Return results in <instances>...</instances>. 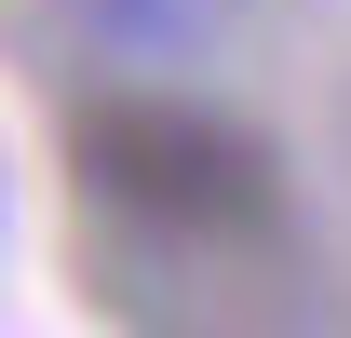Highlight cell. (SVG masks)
Segmentation results:
<instances>
[{"label":"cell","instance_id":"cell-1","mask_svg":"<svg viewBox=\"0 0 351 338\" xmlns=\"http://www.w3.org/2000/svg\"><path fill=\"white\" fill-rule=\"evenodd\" d=\"M68 163L108 216L135 230H162V244H243L284 216V163H270V135L217 122V109H189V95H108L68 122Z\"/></svg>","mask_w":351,"mask_h":338},{"label":"cell","instance_id":"cell-2","mask_svg":"<svg viewBox=\"0 0 351 338\" xmlns=\"http://www.w3.org/2000/svg\"><path fill=\"white\" fill-rule=\"evenodd\" d=\"M217 14H230V0H82V27L108 54H203Z\"/></svg>","mask_w":351,"mask_h":338}]
</instances>
